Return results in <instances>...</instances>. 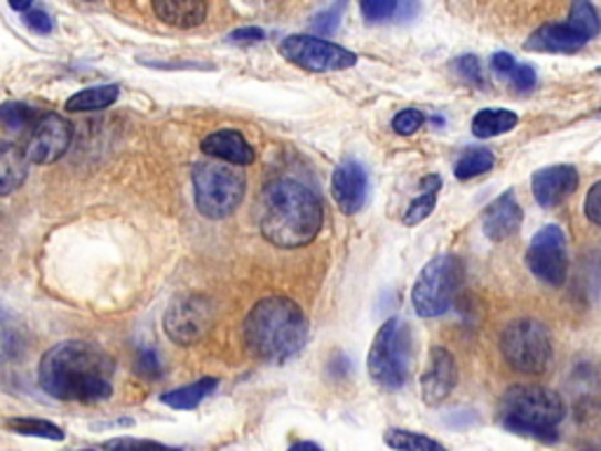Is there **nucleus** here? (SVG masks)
Returning <instances> with one entry per match:
<instances>
[{
    "label": "nucleus",
    "instance_id": "nucleus-44",
    "mask_svg": "<svg viewBox=\"0 0 601 451\" xmlns=\"http://www.w3.org/2000/svg\"><path fill=\"white\" fill-rule=\"evenodd\" d=\"M594 75H601V69H597V71H594Z\"/></svg>",
    "mask_w": 601,
    "mask_h": 451
},
{
    "label": "nucleus",
    "instance_id": "nucleus-45",
    "mask_svg": "<svg viewBox=\"0 0 601 451\" xmlns=\"http://www.w3.org/2000/svg\"><path fill=\"white\" fill-rule=\"evenodd\" d=\"M83 451H94V449H83Z\"/></svg>",
    "mask_w": 601,
    "mask_h": 451
},
{
    "label": "nucleus",
    "instance_id": "nucleus-26",
    "mask_svg": "<svg viewBox=\"0 0 601 451\" xmlns=\"http://www.w3.org/2000/svg\"><path fill=\"white\" fill-rule=\"evenodd\" d=\"M494 162H496L494 154L488 148H470V150H465V154L458 158V162L454 167V175L461 181L475 179L479 175H486L488 169L494 167Z\"/></svg>",
    "mask_w": 601,
    "mask_h": 451
},
{
    "label": "nucleus",
    "instance_id": "nucleus-12",
    "mask_svg": "<svg viewBox=\"0 0 601 451\" xmlns=\"http://www.w3.org/2000/svg\"><path fill=\"white\" fill-rule=\"evenodd\" d=\"M526 263L531 273L550 287H559L567 282L569 259H567V235L559 226L550 223L540 229L526 250Z\"/></svg>",
    "mask_w": 601,
    "mask_h": 451
},
{
    "label": "nucleus",
    "instance_id": "nucleus-13",
    "mask_svg": "<svg viewBox=\"0 0 601 451\" xmlns=\"http://www.w3.org/2000/svg\"><path fill=\"white\" fill-rule=\"evenodd\" d=\"M73 139V125L60 113H43L33 125L24 154L33 165H52L66 156Z\"/></svg>",
    "mask_w": 601,
    "mask_h": 451
},
{
    "label": "nucleus",
    "instance_id": "nucleus-8",
    "mask_svg": "<svg viewBox=\"0 0 601 451\" xmlns=\"http://www.w3.org/2000/svg\"><path fill=\"white\" fill-rule=\"evenodd\" d=\"M500 353L515 371L542 374L552 363L550 332L534 317L513 319L500 334Z\"/></svg>",
    "mask_w": 601,
    "mask_h": 451
},
{
    "label": "nucleus",
    "instance_id": "nucleus-2",
    "mask_svg": "<svg viewBox=\"0 0 601 451\" xmlns=\"http://www.w3.org/2000/svg\"><path fill=\"white\" fill-rule=\"evenodd\" d=\"M325 223L319 196L304 181L277 177L266 183L261 196V235L280 250H298L310 244Z\"/></svg>",
    "mask_w": 601,
    "mask_h": 451
},
{
    "label": "nucleus",
    "instance_id": "nucleus-28",
    "mask_svg": "<svg viewBox=\"0 0 601 451\" xmlns=\"http://www.w3.org/2000/svg\"><path fill=\"white\" fill-rule=\"evenodd\" d=\"M38 113L24 104V102H6L0 104V125L10 132H24L27 127L33 129V125L38 123Z\"/></svg>",
    "mask_w": 601,
    "mask_h": 451
},
{
    "label": "nucleus",
    "instance_id": "nucleus-42",
    "mask_svg": "<svg viewBox=\"0 0 601 451\" xmlns=\"http://www.w3.org/2000/svg\"><path fill=\"white\" fill-rule=\"evenodd\" d=\"M287 451H325V449L319 444H315V442H310V440H300V442L292 444Z\"/></svg>",
    "mask_w": 601,
    "mask_h": 451
},
{
    "label": "nucleus",
    "instance_id": "nucleus-34",
    "mask_svg": "<svg viewBox=\"0 0 601 451\" xmlns=\"http://www.w3.org/2000/svg\"><path fill=\"white\" fill-rule=\"evenodd\" d=\"M425 125V116L419 108H404L392 118V129L402 137H411L413 132H419Z\"/></svg>",
    "mask_w": 601,
    "mask_h": 451
},
{
    "label": "nucleus",
    "instance_id": "nucleus-32",
    "mask_svg": "<svg viewBox=\"0 0 601 451\" xmlns=\"http://www.w3.org/2000/svg\"><path fill=\"white\" fill-rule=\"evenodd\" d=\"M437 204V193H421L417 200H411V204L407 207L404 212V223L407 226H417L421 221H425L432 210H435Z\"/></svg>",
    "mask_w": 601,
    "mask_h": 451
},
{
    "label": "nucleus",
    "instance_id": "nucleus-10",
    "mask_svg": "<svg viewBox=\"0 0 601 451\" xmlns=\"http://www.w3.org/2000/svg\"><path fill=\"white\" fill-rule=\"evenodd\" d=\"M214 317L217 313L210 298L200 294H186L177 296L172 304H169L162 317V329L167 338H172L175 344L191 346L198 344L200 338L212 329Z\"/></svg>",
    "mask_w": 601,
    "mask_h": 451
},
{
    "label": "nucleus",
    "instance_id": "nucleus-25",
    "mask_svg": "<svg viewBox=\"0 0 601 451\" xmlns=\"http://www.w3.org/2000/svg\"><path fill=\"white\" fill-rule=\"evenodd\" d=\"M383 440L394 451H449L442 442L432 440L428 436H421V432L404 430V428H390V430H386Z\"/></svg>",
    "mask_w": 601,
    "mask_h": 451
},
{
    "label": "nucleus",
    "instance_id": "nucleus-37",
    "mask_svg": "<svg viewBox=\"0 0 601 451\" xmlns=\"http://www.w3.org/2000/svg\"><path fill=\"white\" fill-rule=\"evenodd\" d=\"M24 24H27L31 31L41 33V35H48V33L52 31V19H50V14H48L45 10H41V8H33L31 12H27V14H24Z\"/></svg>",
    "mask_w": 601,
    "mask_h": 451
},
{
    "label": "nucleus",
    "instance_id": "nucleus-41",
    "mask_svg": "<svg viewBox=\"0 0 601 451\" xmlns=\"http://www.w3.org/2000/svg\"><path fill=\"white\" fill-rule=\"evenodd\" d=\"M440 188H442V177L440 175L423 177V181H421V191L423 193H437Z\"/></svg>",
    "mask_w": 601,
    "mask_h": 451
},
{
    "label": "nucleus",
    "instance_id": "nucleus-3",
    "mask_svg": "<svg viewBox=\"0 0 601 451\" xmlns=\"http://www.w3.org/2000/svg\"><path fill=\"white\" fill-rule=\"evenodd\" d=\"M308 319L287 296L261 298L244 319V344L259 360L285 363L304 350Z\"/></svg>",
    "mask_w": 601,
    "mask_h": 451
},
{
    "label": "nucleus",
    "instance_id": "nucleus-17",
    "mask_svg": "<svg viewBox=\"0 0 601 451\" xmlns=\"http://www.w3.org/2000/svg\"><path fill=\"white\" fill-rule=\"evenodd\" d=\"M521 221H524V210L515 198V191L500 193L482 214L484 235L494 242H503L507 238H513L519 231Z\"/></svg>",
    "mask_w": 601,
    "mask_h": 451
},
{
    "label": "nucleus",
    "instance_id": "nucleus-31",
    "mask_svg": "<svg viewBox=\"0 0 601 451\" xmlns=\"http://www.w3.org/2000/svg\"><path fill=\"white\" fill-rule=\"evenodd\" d=\"M360 10L367 22H388V19H398L400 3H394V0H365Z\"/></svg>",
    "mask_w": 601,
    "mask_h": 451
},
{
    "label": "nucleus",
    "instance_id": "nucleus-20",
    "mask_svg": "<svg viewBox=\"0 0 601 451\" xmlns=\"http://www.w3.org/2000/svg\"><path fill=\"white\" fill-rule=\"evenodd\" d=\"M29 177V158L17 144L0 139V198L14 193Z\"/></svg>",
    "mask_w": 601,
    "mask_h": 451
},
{
    "label": "nucleus",
    "instance_id": "nucleus-7",
    "mask_svg": "<svg viewBox=\"0 0 601 451\" xmlns=\"http://www.w3.org/2000/svg\"><path fill=\"white\" fill-rule=\"evenodd\" d=\"M465 269L456 254H440L425 263L419 280L413 282L411 304L421 317H440L456 301L463 285Z\"/></svg>",
    "mask_w": 601,
    "mask_h": 451
},
{
    "label": "nucleus",
    "instance_id": "nucleus-19",
    "mask_svg": "<svg viewBox=\"0 0 601 451\" xmlns=\"http://www.w3.org/2000/svg\"><path fill=\"white\" fill-rule=\"evenodd\" d=\"M154 14L162 24L175 29H196L207 19V3L202 0H156Z\"/></svg>",
    "mask_w": 601,
    "mask_h": 451
},
{
    "label": "nucleus",
    "instance_id": "nucleus-24",
    "mask_svg": "<svg viewBox=\"0 0 601 451\" xmlns=\"http://www.w3.org/2000/svg\"><path fill=\"white\" fill-rule=\"evenodd\" d=\"M219 388V381L214 376H202L200 381L181 386L177 390H169L162 395V405L172 407V409H196L198 405H202L210 395Z\"/></svg>",
    "mask_w": 601,
    "mask_h": 451
},
{
    "label": "nucleus",
    "instance_id": "nucleus-38",
    "mask_svg": "<svg viewBox=\"0 0 601 451\" xmlns=\"http://www.w3.org/2000/svg\"><path fill=\"white\" fill-rule=\"evenodd\" d=\"M510 81L519 92H529L536 85V69L529 64H517L510 73Z\"/></svg>",
    "mask_w": 601,
    "mask_h": 451
},
{
    "label": "nucleus",
    "instance_id": "nucleus-18",
    "mask_svg": "<svg viewBox=\"0 0 601 451\" xmlns=\"http://www.w3.org/2000/svg\"><path fill=\"white\" fill-rule=\"evenodd\" d=\"M202 150L217 162H225L233 167H247L254 162L256 154L238 129H217L202 139Z\"/></svg>",
    "mask_w": 601,
    "mask_h": 451
},
{
    "label": "nucleus",
    "instance_id": "nucleus-14",
    "mask_svg": "<svg viewBox=\"0 0 601 451\" xmlns=\"http://www.w3.org/2000/svg\"><path fill=\"white\" fill-rule=\"evenodd\" d=\"M369 177L362 162L344 160L331 175V196L344 214H357L367 202Z\"/></svg>",
    "mask_w": 601,
    "mask_h": 451
},
{
    "label": "nucleus",
    "instance_id": "nucleus-16",
    "mask_svg": "<svg viewBox=\"0 0 601 451\" xmlns=\"http://www.w3.org/2000/svg\"><path fill=\"white\" fill-rule=\"evenodd\" d=\"M578 172L571 165H552L545 167L531 179V191L540 207H557L576 193Z\"/></svg>",
    "mask_w": 601,
    "mask_h": 451
},
{
    "label": "nucleus",
    "instance_id": "nucleus-27",
    "mask_svg": "<svg viewBox=\"0 0 601 451\" xmlns=\"http://www.w3.org/2000/svg\"><path fill=\"white\" fill-rule=\"evenodd\" d=\"M8 428L17 436H27V438H41V440H52V442H62L66 436L60 426H54L43 419H29V417H14L8 421Z\"/></svg>",
    "mask_w": 601,
    "mask_h": 451
},
{
    "label": "nucleus",
    "instance_id": "nucleus-5",
    "mask_svg": "<svg viewBox=\"0 0 601 451\" xmlns=\"http://www.w3.org/2000/svg\"><path fill=\"white\" fill-rule=\"evenodd\" d=\"M413 363V342H411V329L400 317H390L376 332L369 357H367V369L371 379L383 386V388H402L409 381Z\"/></svg>",
    "mask_w": 601,
    "mask_h": 451
},
{
    "label": "nucleus",
    "instance_id": "nucleus-22",
    "mask_svg": "<svg viewBox=\"0 0 601 451\" xmlns=\"http://www.w3.org/2000/svg\"><path fill=\"white\" fill-rule=\"evenodd\" d=\"M517 125H519V116L515 111L482 108L473 118V135L477 139L500 137V135H507V132H513Z\"/></svg>",
    "mask_w": 601,
    "mask_h": 451
},
{
    "label": "nucleus",
    "instance_id": "nucleus-23",
    "mask_svg": "<svg viewBox=\"0 0 601 451\" xmlns=\"http://www.w3.org/2000/svg\"><path fill=\"white\" fill-rule=\"evenodd\" d=\"M120 97V85L110 83V85H94L87 90L75 92L73 97L66 102L68 113H87V111H104L113 106Z\"/></svg>",
    "mask_w": 601,
    "mask_h": 451
},
{
    "label": "nucleus",
    "instance_id": "nucleus-6",
    "mask_svg": "<svg viewBox=\"0 0 601 451\" xmlns=\"http://www.w3.org/2000/svg\"><path fill=\"white\" fill-rule=\"evenodd\" d=\"M193 191L196 207L204 219H225L231 217L247 191V177L244 169L225 162H200L193 169Z\"/></svg>",
    "mask_w": 601,
    "mask_h": 451
},
{
    "label": "nucleus",
    "instance_id": "nucleus-30",
    "mask_svg": "<svg viewBox=\"0 0 601 451\" xmlns=\"http://www.w3.org/2000/svg\"><path fill=\"white\" fill-rule=\"evenodd\" d=\"M104 451H181L179 447H169L156 440H139V438H113L104 442Z\"/></svg>",
    "mask_w": 601,
    "mask_h": 451
},
{
    "label": "nucleus",
    "instance_id": "nucleus-40",
    "mask_svg": "<svg viewBox=\"0 0 601 451\" xmlns=\"http://www.w3.org/2000/svg\"><path fill=\"white\" fill-rule=\"evenodd\" d=\"M515 66H517V62H515V56H513L510 52H496V54L492 56V69H494L496 73L510 75V73L515 71Z\"/></svg>",
    "mask_w": 601,
    "mask_h": 451
},
{
    "label": "nucleus",
    "instance_id": "nucleus-35",
    "mask_svg": "<svg viewBox=\"0 0 601 451\" xmlns=\"http://www.w3.org/2000/svg\"><path fill=\"white\" fill-rule=\"evenodd\" d=\"M454 71L461 75V78L465 83H473V85H482L484 83V75H482V64L477 56L473 54H463L458 56V60L454 62Z\"/></svg>",
    "mask_w": 601,
    "mask_h": 451
},
{
    "label": "nucleus",
    "instance_id": "nucleus-33",
    "mask_svg": "<svg viewBox=\"0 0 601 451\" xmlns=\"http://www.w3.org/2000/svg\"><path fill=\"white\" fill-rule=\"evenodd\" d=\"M344 3H338V6H331L329 10H323V12H317L313 19H310V29L319 35H331L336 33L338 24H341V12H344Z\"/></svg>",
    "mask_w": 601,
    "mask_h": 451
},
{
    "label": "nucleus",
    "instance_id": "nucleus-9",
    "mask_svg": "<svg viewBox=\"0 0 601 451\" xmlns=\"http://www.w3.org/2000/svg\"><path fill=\"white\" fill-rule=\"evenodd\" d=\"M601 31V19L588 0H578L571 6L567 22L542 24L531 33L524 50L531 52H578L586 48L592 38Z\"/></svg>",
    "mask_w": 601,
    "mask_h": 451
},
{
    "label": "nucleus",
    "instance_id": "nucleus-15",
    "mask_svg": "<svg viewBox=\"0 0 601 451\" xmlns=\"http://www.w3.org/2000/svg\"><path fill=\"white\" fill-rule=\"evenodd\" d=\"M458 381V367L454 355H451L446 348L437 346L430 350V365L425 369V374L421 376V392L423 400L430 407L442 405L451 390L456 388Z\"/></svg>",
    "mask_w": 601,
    "mask_h": 451
},
{
    "label": "nucleus",
    "instance_id": "nucleus-43",
    "mask_svg": "<svg viewBox=\"0 0 601 451\" xmlns=\"http://www.w3.org/2000/svg\"><path fill=\"white\" fill-rule=\"evenodd\" d=\"M10 8L17 12H31L35 6L31 3V0H27V3H10Z\"/></svg>",
    "mask_w": 601,
    "mask_h": 451
},
{
    "label": "nucleus",
    "instance_id": "nucleus-36",
    "mask_svg": "<svg viewBox=\"0 0 601 451\" xmlns=\"http://www.w3.org/2000/svg\"><path fill=\"white\" fill-rule=\"evenodd\" d=\"M582 210H586V217L594 223V226H601V181H597L588 196H586V207H582Z\"/></svg>",
    "mask_w": 601,
    "mask_h": 451
},
{
    "label": "nucleus",
    "instance_id": "nucleus-29",
    "mask_svg": "<svg viewBox=\"0 0 601 451\" xmlns=\"http://www.w3.org/2000/svg\"><path fill=\"white\" fill-rule=\"evenodd\" d=\"M135 371L139 376H144V379H148V381L160 379V374H162L160 353L154 346H141L137 350V357H135Z\"/></svg>",
    "mask_w": 601,
    "mask_h": 451
},
{
    "label": "nucleus",
    "instance_id": "nucleus-4",
    "mask_svg": "<svg viewBox=\"0 0 601 451\" xmlns=\"http://www.w3.org/2000/svg\"><path fill=\"white\" fill-rule=\"evenodd\" d=\"M500 419L507 430L519 436L555 442L557 426L563 421V402L550 388L519 384L503 395Z\"/></svg>",
    "mask_w": 601,
    "mask_h": 451
},
{
    "label": "nucleus",
    "instance_id": "nucleus-39",
    "mask_svg": "<svg viewBox=\"0 0 601 451\" xmlns=\"http://www.w3.org/2000/svg\"><path fill=\"white\" fill-rule=\"evenodd\" d=\"M229 38L233 43H261L263 38H266V31L256 27H244V29H235Z\"/></svg>",
    "mask_w": 601,
    "mask_h": 451
},
{
    "label": "nucleus",
    "instance_id": "nucleus-21",
    "mask_svg": "<svg viewBox=\"0 0 601 451\" xmlns=\"http://www.w3.org/2000/svg\"><path fill=\"white\" fill-rule=\"evenodd\" d=\"M27 346L29 338L22 323L6 308H0V363L22 360Z\"/></svg>",
    "mask_w": 601,
    "mask_h": 451
},
{
    "label": "nucleus",
    "instance_id": "nucleus-1",
    "mask_svg": "<svg viewBox=\"0 0 601 451\" xmlns=\"http://www.w3.org/2000/svg\"><path fill=\"white\" fill-rule=\"evenodd\" d=\"M113 357L87 342L52 346L38 365V386L54 400L102 402L113 395Z\"/></svg>",
    "mask_w": 601,
    "mask_h": 451
},
{
    "label": "nucleus",
    "instance_id": "nucleus-11",
    "mask_svg": "<svg viewBox=\"0 0 601 451\" xmlns=\"http://www.w3.org/2000/svg\"><path fill=\"white\" fill-rule=\"evenodd\" d=\"M280 54L285 56L287 62L313 71V73H329V71H344L357 64V54L323 41V38L315 35H289L280 43Z\"/></svg>",
    "mask_w": 601,
    "mask_h": 451
}]
</instances>
